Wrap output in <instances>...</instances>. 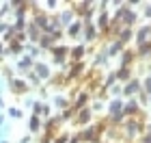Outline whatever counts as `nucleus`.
I'll return each mask as SVG.
<instances>
[{
    "label": "nucleus",
    "mask_w": 151,
    "mask_h": 143,
    "mask_svg": "<svg viewBox=\"0 0 151 143\" xmlns=\"http://www.w3.org/2000/svg\"><path fill=\"white\" fill-rule=\"evenodd\" d=\"M69 50L71 48L69 46H65V44H58V46H52V61H54V65H67V61H69Z\"/></svg>",
    "instance_id": "obj_1"
},
{
    "label": "nucleus",
    "mask_w": 151,
    "mask_h": 143,
    "mask_svg": "<svg viewBox=\"0 0 151 143\" xmlns=\"http://www.w3.org/2000/svg\"><path fill=\"white\" fill-rule=\"evenodd\" d=\"M140 132H142V124H140V119H136V117L125 119V137H127V139H136Z\"/></svg>",
    "instance_id": "obj_2"
},
{
    "label": "nucleus",
    "mask_w": 151,
    "mask_h": 143,
    "mask_svg": "<svg viewBox=\"0 0 151 143\" xmlns=\"http://www.w3.org/2000/svg\"><path fill=\"white\" fill-rule=\"evenodd\" d=\"M99 132H101V126H91V128H84V130L78 132V139L80 141H86V143H97L99 141Z\"/></svg>",
    "instance_id": "obj_3"
},
{
    "label": "nucleus",
    "mask_w": 151,
    "mask_h": 143,
    "mask_svg": "<svg viewBox=\"0 0 151 143\" xmlns=\"http://www.w3.org/2000/svg\"><path fill=\"white\" fill-rule=\"evenodd\" d=\"M140 91H142V83H140L138 78H132L129 83L123 85V95H125L127 100H129V98H134V95H138Z\"/></svg>",
    "instance_id": "obj_4"
},
{
    "label": "nucleus",
    "mask_w": 151,
    "mask_h": 143,
    "mask_svg": "<svg viewBox=\"0 0 151 143\" xmlns=\"http://www.w3.org/2000/svg\"><path fill=\"white\" fill-rule=\"evenodd\" d=\"M32 72L39 76V80H50V78H52V70H50V65H47L45 61H35Z\"/></svg>",
    "instance_id": "obj_5"
},
{
    "label": "nucleus",
    "mask_w": 151,
    "mask_h": 143,
    "mask_svg": "<svg viewBox=\"0 0 151 143\" xmlns=\"http://www.w3.org/2000/svg\"><path fill=\"white\" fill-rule=\"evenodd\" d=\"M140 113V104H138V100L136 98H129L125 104H123V115L129 119V117H136V115Z\"/></svg>",
    "instance_id": "obj_6"
},
{
    "label": "nucleus",
    "mask_w": 151,
    "mask_h": 143,
    "mask_svg": "<svg viewBox=\"0 0 151 143\" xmlns=\"http://www.w3.org/2000/svg\"><path fill=\"white\" fill-rule=\"evenodd\" d=\"M15 67L19 72H24V74H28V72H32V67H35V59L32 57H28V54H22V57L17 59V63H15Z\"/></svg>",
    "instance_id": "obj_7"
},
{
    "label": "nucleus",
    "mask_w": 151,
    "mask_h": 143,
    "mask_svg": "<svg viewBox=\"0 0 151 143\" xmlns=\"http://www.w3.org/2000/svg\"><path fill=\"white\" fill-rule=\"evenodd\" d=\"M134 41H136V46L151 41V24H147V26H140V28L134 33Z\"/></svg>",
    "instance_id": "obj_8"
},
{
    "label": "nucleus",
    "mask_w": 151,
    "mask_h": 143,
    "mask_svg": "<svg viewBox=\"0 0 151 143\" xmlns=\"http://www.w3.org/2000/svg\"><path fill=\"white\" fill-rule=\"evenodd\" d=\"M6 87H9L13 93H26V91H28V83H26L24 78H11V80H6Z\"/></svg>",
    "instance_id": "obj_9"
},
{
    "label": "nucleus",
    "mask_w": 151,
    "mask_h": 143,
    "mask_svg": "<svg viewBox=\"0 0 151 143\" xmlns=\"http://www.w3.org/2000/svg\"><path fill=\"white\" fill-rule=\"evenodd\" d=\"M91 119H93V111H91L88 106H86V108H82V111H78V113H76V117H73L76 126H86Z\"/></svg>",
    "instance_id": "obj_10"
},
{
    "label": "nucleus",
    "mask_w": 151,
    "mask_h": 143,
    "mask_svg": "<svg viewBox=\"0 0 151 143\" xmlns=\"http://www.w3.org/2000/svg\"><path fill=\"white\" fill-rule=\"evenodd\" d=\"M56 17H58L60 28H67V26H71V24H73V20H76V15H73V11H71V9H63Z\"/></svg>",
    "instance_id": "obj_11"
},
{
    "label": "nucleus",
    "mask_w": 151,
    "mask_h": 143,
    "mask_svg": "<svg viewBox=\"0 0 151 143\" xmlns=\"http://www.w3.org/2000/svg\"><path fill=\"white\" fill-rule=\"evenodd\" d=\"M84 52H86V46L84 44L73 46L71 50H69V61H71V63H80V61L84 59Z\"/></svg>",
    "instance_id": "obj_12"
},
{
    "label": "nucleus",
    "mask_w": 151,
    "mask_h": 143,
    "mask_svg": "<svg viewBox=\"0 0 151 143\" xmlns=\"http://www.w3.org/2000/svg\"><path fill=\"white\" fill-rule=\"evenodd\" d=\"M123 104H125V102H123L121 98H112L110 102H108V115H110V117H114V115H121L123 113Z\"/></svg>",
    "instance_id": "obj_13"
},
{
    "label": "nucleus",
    "mask_w": 151,
    "mask_h": 143,
    "mask_svg": "<svg viewBox=\"0 0 151 143\" xmlns=\"http://www.w3.org/2000/svg\"><path fill=\"white\" fill-rule=\"evenodd\" d=\"M67 35H69L71 39H76V37H80L82 33H84V24H82V20L78 17V20H73V24L71 26H67Z\"/></svg>",
    "instance_id": "obj_14"
},
{
    "label": "nucleus",
    "mask_w": 151,
    "mask_h": 143,
    "mask_svg": "<svg viewBox=\"0 0 151 143\" xmlns=\"http://www.w3.org/2000/svg\"><path fill=\"white\" fill-rule=\"evenodd\" d=\"M88 98H91V95H88L86 91L78 93V98H73V102H71V108H73L76 113H78V111H82V108H86V104H88Z\"/></svg>",
    "instance_id": "obj_15"
},
{
    "label": "nucleus",
    "mask_w": 151,
    "mask_h": 143,
    "mask_svg": "<svg viewBox=\"0 0 151 143\" xmlns=\"http://www.w3.org/2000/svg\"><path fill=\"white\" fill-rule=\"evenodd\" d=\"M134 28H129V26H121V30L119 33H116V41H121L123 46H125L127 41H132V39H134Z\"/></svg>",
    "instance_id": "obj_16"
},
{
    "label": "nucleus",
    "mask_w": 151,
    "mask_h": 143,
    "mask_svg": "<svg viewBox=\"0 0 151 143\" xmlns=\"http://www.w3.org/2000/svg\"><path fill=\"white\" fill-rule=\"evenodd\" d=\"M97 28L101 33H110V15H108V11H101L99 17H97Z\"/></svg>",
    "instance_id": "obj_17"
},
{
    "label": "nucleus",
    "mask_w": 151,
    "mask_h": 143,
    "mask_svg": "<svg viewBox=\"0 0 151 143\" xmlns=\"http://www.w3.org/2000/svg\"><path fill=\"white\" fill-rule=\"evenodd\" d=\"M116 72V80H119L121 85H125L132 80V67H119V70H114Z\"/></svg>",
    "instance_id": "obj_18"
},
{
    "label": "nucleus",
    "mask_w": 151,
    "mask_h": 143,
    "mask_svg": "<svg viewBox=\"0 0 151 143\" xmlns=\"http://www.w3.org/2000/svg\"><path fill=\"white\" fill-rule=\"evenodd\" d=\"M134 59H136V52H134V50H123V52H121L119 67H129V65L134 63Z\"/></svg>",
    "instance_id": "obj_19"
},
{
    "label": "nucleus",
    "mask_w": 151,
    "mask_h": 143,
    "mask_svg": "<svg viewBox=\"0 0 151 143\" xmlns=\"http://www.w3.org/2000/svg\"><path fill=\"white\" fill-rule=\"evenodd\" d=\"M82 72H84V63H82V61H80V63H71V70H69V74H67V80H76V78H80V74Z\"/></svg>",
    "instance_id": "obj_20"
},
{
    "label": "nucleus",
    "mask_w": 151,
    "mask_h": 143,
    "mask_svg": "<svg viewBox=\"0 0 151 143\" xmlns=\"http://www.w3.org/2000/svg\"><path fill=\"white\" fill-rule=\"evenodd\" d=\"M26 37L30 39V44H37V41H39V37H41V30L30 22L28 26H26Z\"/></svg>",
    "instance_id": "obj_21"
},
{
    "label": "nucleus",
    "mask_w": 151,
    "mask_h": 143,
    "mask_svg": "<svg viewBox=\"0 0 151 143\" xmlns=\"http://www.w3.org/2000/svg\"><path fill=\"white\" fill-rule=\"evenodd\" d=\"M37 46H39V50H52V46H54V37H52V35H43V33H41V37H39Z\"/></svg>",
    "instance_id": "obj_22"
},
{
    "label": "nucleus",
    "mask_w": 151,
    "mask_h": 143,
    "mask_svg": "<svg viewBox=\"0 0 151 143\" xmlns=\"http://www.w3.org/2000/svg\"><path fill=\"white\" fill-rule=\"evenodd\" d=\"M97 28H95V24L91 22V24H84V44H88V41H93V39H97Z\"/></svg>",
    "instance_id": "obj_23"
},
{
    "label": "nucleus",
    "mask_w": 151,
    "mask_h": 143,
    "mask_svg": "<svg viewBox=\"0 0 151 143\" xmlns=\"http://www.w3.org/2000/svg\"><path fill=\"white\" fill-rule=\"evenodd\" d=\"M104 50H106V54H108V59H110V57H116V54H121V52H123V44L114 39V41H112L110 46H106Z\"/></svg>",
    "instance_id": "obj_24"
},
{
    "label": "nucleus",
    "mask_w": 151,
    "mask_h": 143,
    "mask_svg": "<svg viewBox=\"0 0 151 143\" xmlns=\"http://www.w3.org/2000/svg\"><path fill=\"white\" fill-rule=\"evenodd\" d=\"M28 130H30L32 134L41 132V117H37V115H32V117L28 119Z\"/></svg>",
    "instance_id": "obj_25"
},
{
    "label": "nucleus",
    "mask_w": 151,
    "mask_h": 143,
    "mask_svg": "<svg viewBox=\"0 0 151 143\" xmlns=\"http://www.w3.org/2000/svg\"><path fill=\"white\" fill-rule=\"evenodd\" d=\"M136 57H151V41L136 46Z\"/></svg>",
    "instance_id": "obj_26"
},
{
    "label": "nucleus",
    "mask_w": 151,
    "mask_h": 143,
    "mask_svg": "<svg viewBox=\"0 0 151 143\" xmlns=\"http://www.w3.org/2000/svg\"><path fill=\"white\" fill-rule=\"evenodd\" d=\"M54 106H58V108H63V111H67V108H71V102L63 98V95H56L54 98Z\"/></svg>",
    "instance_id": "obj_27"
},
{
    "label": "nucleus",
    "mask_w": 151,
    "mask_h": 143,
    "mask_svg": "<svg viewBox=\"0 0 151 143\" xmlns=\"http://www.w3.org/2000/svg\"><path fill=\"white\" fill-rule=\"evenodd\" d=\"M119 80H116V72H110L106 76V80H104V89H110V87H114Z\"/></svg>",
    "instance_id": "obj_28"
},
{
    "label": "nucleus",
    "mask_w": 151,
    "mask_h": 143,
    "mask_svg": "<svg viewBox=\"0 0 151 143\" xmlns=\"http://www.w3.org/2000/svg\"><path fill=\"white\" fill-rule=\"evenodd\" d=\"M26 83L32 85V87H39V85H41V80H39V76H37L35 72H28V74H26Z\"/></svg>",
    "instance_id": "obj_29"
},
{
    "label": "nucleus",
    "mask_w": 151,
    "mask_h": 143,
    "mask_svg": "<svg viewBox=\"0 0 151 143\" xmlns=\"http://www.w3.org/2000/svg\"><path fill=\"white\" fill-rule=\"evenodd\" d=\"M6 113H9V117H13V119H22V117H24L22 108H17V106H11V108H9Z\"/></svg>",
    "instance_id": "obj_30"
},
{
    "label": "nucleus",
    "mask_w": 151,
    "mask_h": 143,
    "mask_svg": "<svg viewBox=\"0 0 151 143\" xmlns=\"http://www.w3.org/2000/svg\"><path fill=\"white\" fill-rule=\"evenodd\" d=\"M106 63H108V54H106V50H101L95 57V65H106Z\"/></svg>",
    "instance_id": "obj_31"
},
{
    "label": "nucleus",
    "mask_w": 151,
    "mask_h": 143,
    "mask_svg": "<svg viewBox=\"0 0 151 143\" xmlns=\"http://www.w3.org/2000/svg\"><path fill=\"white\" fill-rule=\"evenodd\" d=\"M26 20H15V24H13V28H15L17 33H26Z\"/></svg>",
    "instance_id": "obj_32"
},
{
    "label": "nucleus",
    "mask_w": 151,
    "mask_h": 143,
    "mask_svg": "<svg viewBox=\"0 0 151 143\" xmlns=\"http://www.w3.org/2000/svg\"><path fill=\"white\" fill-rule=\"evenodd\" d=\"M11 9H13V4H11V2H2V4H0V17H2L4 13H9Z\"/></svg>",
    "instance_id": "obj_33"
},
{
    "label": "nucleus",
    "mask_w": 151,
    "mask_h": 143,
    "mask_svg": "<svg viewBox=\"0 0 151 143\" xmlns=\"http://www.w3.org/2000/svg\"><path fill=\"white\" fill-rule=\"evenodd\" d=\"M138 104H140V106H142V104H145V106L149 104V95H147L145 91H140V93H138Z\"/></svg>",
    "instance_id": "obj_34"
},
{
    "label": "nucleus",
    "mask_w": 151,
    "mask_h": 143,
    "mask_svg": "<svg viewBox=\"0 0 151 143\" xmlns=\"http://www.w3.org/2000/svg\"><path fill=\"white\" fill-rule=\"evenodd\" d=\"M142 91H145L147 95L151 93V76H147V78H145V83H142Z\"/></svg>",
    "instance_id": "obj_35"
},
{
    "label": "nucleus",
    "mask_w": 151,
    "mask_h": 143,
    "mask_svg": "<svg viewBox=\"0 0 151 143\" xmlns=\"http://www.w3.org/2000/svg\"><path fill=\"white\" fill-rule=\"evenodd\" d=\"M67 141H69V134H60V137H56L52 143H67Z\"/></svg>",
    "instance_id": "obj_36"
},
{
    "label": "nucleus",
    "mask_w": 151,
    "mask_h": 143,
    "mask_svg": "<svg viewBox=\"0 0 151 143\" xmlns=\"http://www.w3.org/2000/svg\"><path fill=\"white\" fill-rule=\"evenodd\" d=\"M101 108H104V102H93V108H91V111L97 113V111H101Z\"/></svg>",
    "instance_id": "obj_37"
},
{
    "label": "nucleus",
    "mask_w": 151,
    "mask_h": 143,
    "mask_svg": "<svg viewBox=\"0 0 151 143\" xmlns=\"http://www.w3.org/2000/svg\"><path fill=\"white\" fill-rule=\"evenodd\" d=\"M9 26H11V24H6V22H0V35H4V33L9 30Z\"/></svg>",
    "instance_id": "obj_38"
},
{
    "label": "nucleus",
    "mask_w": 151,
    "mask_h": 143,
    "mask_svg": "<svg viewBox=\"0 0 151 143\" xmlns=\"http://www.w3.org/2000/svg\"><path fill=\"white\" fill-rule=\"evenodd\" d=\"M140 143H151V134H142V137H140Z\"/></svg>",
    "instance_id": "obj_39"
},
{
    "label": "nucleus",
    "mask_w": 151,
    "mask_h": 143,
    "mask_svg": "<svg viewBox=\"0 0 151 143\" xmlns=\"http://www.w3.org/2000/svg\"><path fill=\"white\" fill-rule=\"evenodd\" d=\"M4 50H6V46H4V41H0V61H2V57H4Z\"/></svg>",
    "instance_id": "obj_40"
},
{
    "label": "nucleus",
    "mask_w": 151,
    "mask_h": 143,
    "mask_svg": "<svg viewBox=\"0 0 151 143\" xmlns=\"http://www.w3.org/2000/svg\"><path fill=\"white\" fill-rule=\"evenodd\" d=\"M145 17H151V4H145Z\"/></svg>",
    "instance_id": "obj_41"
},
{
    "label": "nucleus",
    "mask_w": 151,
    "mask_h": 143,
    "mask_svg": "<svg viewBox=\"0 0 151 143\" xmlns=\"http://www.w3.org/2000/svg\"><path fill=\"white\" fill-rule=\"evenodd\" d=\"M47 7H50V9H54V7H58V2H56V0H47V2H45Z\"/></svg>",
    "instance_id": "obj_42"
},
{
    "label": "nucleus",
    "mask_w": 151,
    "mask_h": 143,
    "mask_svg": "<svg viewBox=\"0 0 151 143\" xmlns=\"http://www.w3.org/2000/svg\"><path fill=\"white\" fill-rule=\"evenodd\" d=\"M67 143H80V139H78V134H76V137H71V139L67 141Z\"/></svg>",
    "instance_id": "obj_43"
},
{
    "label": "nucleus",
    "mask_w": 151,
    "mask_h": 143,
    "mask_svg": "<svg viewBox=\"0 0 151 143\" xmlns=\"http://www.w3.org/2000/svg\"><path fill=\"white\" fill-rule=\"evenodd\" d=\"M19 143H30V137H22V139H19Z\"/></svg>",
    "instance_id": "obj_44"
},
{
    "label": "nucleus",
    "mask_w": 151,
    "mask_h": 143,
    "mask_svg": "<svg viewBox=\"0 0 151 143\" xmlns=\"http://www.w3.org/2000/svg\"><path fill=\"white\" fill-rule=\"evenodd\" d=\"M4 126V113H0V128Z\"/></svg>",
    "instance_id": "obj_45"
},
{
    "label": "nucleus",
    "mask_w": 151,
    "mask_h": 143,
    "mask_svg": "<svg viewBox=\"0 0 151 143\" xmlns=\"http://www.w3.org/2000/svg\"><path fill=\"white\" fill-rule=\"evenodd\" d=\"M145 132H147V134H151V124H149V126H145Z\"/></svg>",
    "instance_id": "obj_46"
},
{
    "label": "nucleus",
    "mask_w": 151,
    "mask_h": 143,
    "mask_svg": "<svg viewBox=\"0 0 151 143\" xmlns=\"http://www.w3.org/2000/svg\"><path fill=\"white\" fill-rule=\"evenodd\" d=\"M0 108H4V100L2 98H0Z\"/></svg>",
    "instance_id": "obj_47"
},
{
    "label": "nucleus",
    "mask_w": 151,
    "mask_h": 143,
    "mask_svg": "<svg viewBox=\"0 0 151 143\" xmlns=\"http://www.w3.org/2000/svg\"><path fill=\"white\" fill-rule=\"evenodd\" d=\"M0 143H9V139H2V141H0Z\"/></svg>",
    "instance_id": "obj_48"
},
{
    "label": "nucleus",
    "mask_w": 151,
    "mask_h": 143,
    "mask_svg": "<svg viewBox=\"0 0 151 143\" xmlns=\"http://www.w3.org/2000/svg\"><path fill=\"white\" fill-rule=\"evenodd\" d=\"M149 102H151V93H149Z\"/></svg>",
    "instance_id": "obj_49"
},
{
    "label": "nucleus",
    "mask_w": 151,
    "mask_h": 143,
    "mask_svg": "<svg viewBox=\"0 0 151 143\" xmlns=\"http://www.w3.org/2000/svg\"><path fill=\"white\" fill-rule=\"evenodd\" d=\"M0 22H2V17H0Z\"/></svg>",
    "instance_id": "obj_50"
}]
</instances>
